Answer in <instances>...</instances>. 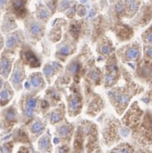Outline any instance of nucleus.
I'll return each mask as SVG.
<instances>
[{"label": "nucleus", "instance_id": "58836bf2", "mask_svg": "<svg viewBox=\"0 0 152 153\" xmlns=\"http://www.w3.org/2000/svg\"><path fill=\"white\" fill-rule=\"evenodd\" d=\"M77 13L80 16H83L86 14V9L83 7V5H79V7L77 9Z\"/></svg>", "mask_w": 152, "mask_h": 153}, {"label": "nucleus", "instance_id": "bb28decb", "mask_svg": "<svg viewBox=\"0 0 152 153\" xmlns=\"http://www.w3.org/2000/svg\"><path fill=\"white\" fill-rule=\"evenodd\" d=\"M14 91L12 90L11 86L9 83H5L4 85V88L0 91V106H5L7 105L10 100L13 98Z\"/></svg>", "mask_w": 152, "mask_h": 153}, {"label": "nucleus", "instance_id": "72a5a7b5", "mask_svg": "<svg viewBox=\"0 0 152 153\" xmlns=\"http://www.w3.org/2000/svg\"><path fill=\"white\" fill-rule=\"evenodd\" d=\"M61 35H62V28L59 25L53 27L50 32V38L52 42H59L61 40Z\"/></svg>", "mask_w": 152, "mask_h": 153}, {"label": "nucleus", "instance_id": "7ed1b4c3", "mask_svg": "<svg viewBox=\"0 0 152 153\" xmlns=\"http://www.w3.org/2000/svg\"><path fill=\"white\" fill-rule=\"evenodd\" d=\"M131 130L113 115H109L104 120L102 130V139L106 146H111L119 143L121 139L127 138Z\"/></svg>", "mask_w": 152, "mask_h": 153}, {"label": "nucleus", "instance_id": "f704fd0d", "mask_svg": "<svg viewBox=\"0 0 152 153\" xmlns=\"http://www.w3.org/2000/svg\"><path fill=\"white\" fill-rule=\"evenodd\" d=\"M142 41L144 44L152 45V25L147 28L141 35Z\"/></svg>", "mask_w": 152, "mask_h": 153}, {"label": "nucleus", "instance_id": "0eeeda50", "mask_svg": "<svg viewBox=\"0 0 152 153\" xmlns=\"http://www.w3.org/2000/svg\"><path fill=\"white\" fill-rule=\"evenodd\" d=\"M74 89L71 90V93L66 97L67 101V113L70 117H76L81 111L83 105V98L79 88L77 86H73Z\"/></svg>", "mask_w": 152, "mask_h": 153}, {"label": "nucleus", "instance_id": "1a4fd4ad", "mask_svg": "<svg viewBox=\"0 0 152 153\" xmlns=\"http://www.w3.org/2000/svg\"><path fill=\"white\" fill-rule=\"evenodd\" d=\"M76 44L74 43V39L70 36L69 33H66L63 41L57 47L56 51V57L65 61V59L70 55H72L76 52Z\"/></svg>", "mask_w": 152, "mask_h": 153}, {"label": "nucleus", "instance_id": "412c9836", "mask_svg": "<svg viewBox=\"0 0 152 153\" xmlns=\"http://www.w3.org/2000/svg\"><path fill=\"white\" fill-rule=\"evenodd\" d=\"M4 124L6 128H10L18 121V113L16 108L10 106L3 112Z\"/></svg>", "mask_w": 152, "mask_h": 153}, {"label": "nucleus", "instance_id": "6e6552de", "mask_svg": "<svg viewBox=\"0 0 152 153\" xmlns=\"http://www.w3.org/2000/svg\"><path fill=\"white\" fill-rule=\"evenodd\" d=\"M74 125L69 122L66 119H65L56 126L55 135L57 143H59L60 145H69L72 137L74 136Z\"/></svg>", "mask_w": 152, "mask_h": 153}, {"label": "nucleus", "instance_id": "7c9ffc66", "mask_svg": "<svg viewBox=\"0 0 152 153\" xmlns=\"http://www.w3.org/2000/svg\"><path fill=\"white\" fill-rule=\"evenodd\" d=\"M141 61L144 65L152 69V45L144 44L143 48V56Z\"/></svg>", "mask_w": 152, "mask_h": 153}, {"label": "nucleus", "instance_id": "dca6fc26", "mask_svg": "<svg viewBox=\"0 0 152 153\" xmlns=\"http://www.w3.org/2000/svg\"><path fill=\"white\" fill-rule=\"evenodd\" d=\"M96 51L98 55L102 59H108L113 53H114L115 48L113 45V42L108 37H102L97 43Z\"/></svg>", "mask_w": 152, "mask_h": 153}, {"label": "nucleus", "instance_id": "ea45409f", "mask_svg": "<svg viewBox=\"0 0 152 153\" xmlns=\"http://www.w3.org/2000/svg\"><path fill=\"white\" fill-rule=\"evenodd\" d=\"M34 152V149H29V148H28V147H24V146H22V147H21V148L19 149V152Z\"/></svg>", "mask_w": 152, "mask_h": 153}, {"label": "nucleus", "instance_id": "5701e85b", "mask_svg": "<svg viewBox=\"0 0 152 153\" xmlns=\"http://www.w3.org/2000/svg\"><path fill=\"white\" fill-rule=\"evenodd\" d=\"M142 0H124L125 9V17L131 19L133 18L138 12L141 7Z\"/></svg>", "mask_w": 152, "mask_h": 153}, {"label": "nucleus", "instance_id": "6ab92c4d", "mask_svg": "<svg viewBox=\"0 0 152 153\" xmlns=\"http://www.w3.org/2000/svg\"><path fill=\"white\" fill-rule=\"evenodd\" d=\"M63 71V66L58 61H52V62L47 63L44 68H43V74L46 77L47 83L50 84L52 82L53 77L55 76L56 74L60 73Z\"/></svg>", "mask_w": 152, "mask_h": 153}, {"label": "nucleus", "instance_id": "2f4dec72", "mask_svg": "<svg viewBox=\"0 0 152 153\" xmlns=\"http://www.w3.org/2000/svg\"><path fill=\"white\" fill-rule=\"evenodd\" d=\"M36 15H37L38 20H40L42 22H47L51 16V13H50L49 10L43 4H40L37 6Z\"/></svg>", "mask_w": 152, "mask_h": 153}, {"label": "nucleus", "instance_id": "b1692460", "mask_svg": "<svg viewBox=\"0 0 152 153\" xmlns=\"http://www.w3.org/2000/svg\"><path fill=\"white\" fill-rule=\"evenodd\" d=\"M86 76L88 78L87 83L93 85H97L101 84V81L102 79V72L98 69V67L92 65L91 68L87 69Z\"/></svg>", "mask_w": 152, "mask_h": 153}, {"label": "nucleus", "instance_id": "a878e982", "mask_svg": "<svg viewBox=\"0 0 152 153\" xmlns=\"http://www.w3.org/2000/svg\"><path fill=\"white\" fill-rule=\"evenodd\" d=\"M11 8L18 18H23L27 14L25 0H11Z\"/></svg>", "mask_w": 152, "mask_h": 153}, {"label": "nucleus", "instance_id": "79ce46f5", "mask_svg": "<svg viewBox=\"0 0 152 153\" xmlns=\"http://www.w3.org/2000/svg\"><path fill=\"white\" fill-rule=\"evenodd\" d=\"M3 45H4V42H3V38L0 36V50L3 48Z\"/></svg>", "mask_w": 152, "mask_h": 153}, {"label": "nucleus", "instance_id": "f257e3e1", "mask_svg": "<svg viewBox=\"0 0 152 153\" xmlns=\"http://www.w3.org/2000/svg\"><path fill=\"white\" fill-rule=\"evenodd\" d=\"M122 76L125 84L123 86L112 88L107 93L111 104L119 115H121L127 109L132 98L144 91V88L131 79L130 73L124 67H122Z\"/></svg>", "mask_w": 152, "mask_h": 153}, {"label": "nucleus", "instance_id": "20e7f679", "mask_svg": "<svg viewBox=\"0 0 152 153\" xmlns=\"http://www.w3.org/2000/svg\"><path fill=\"white\" fill-rule=\"evenodd\" d=\"M116 55L120 62L132 65L139 64L143 56V48L138 41L130 42L116 51Z\"/></svg>", "mask_w": 152, "mask_h": 153}, {"label": "nucleus", "instance_id": "4be33fe9", "mask_svg": "<svg viewBox=\"0 0 152 153\" xmlns=\"http://www.w3.org/2000/svg\"><path fill=\"white\" fill-rule=\"evenodd\" d=\"M46 126H47V121L40 118H36L29 125V132L31 133L33 139H35L36 138L40 137L43 132L46 130Z\"/></svg>", "mask_w": 152, "mask_h": 153}, {"label": "nucleus", "instance_id": "aec40b11", "mask_svg": "<svg viewBox=\"0 0 152 153\" xmlns=\"http://www.w3.org/2000/svg\"><path fill=\"white\" fill-rule=\"evenodd\" d=\"M65 105L63 102L59 103L58 106L50 113L49 114V121L52 125H56L59 122H61L65 119Z\"/></svg>", "mask_w": 152, "mask_h": 153}, {"label": "nucleus", "instance_id": "9d476101", "mask_svg": "<svg viewBox=\"0 0 152 153\" xmlns=\"http://www.w3.org/2000/svg\"><path fill=\"white\" fill-rule=\"evenodd\" d=\"M86 97H87V114L94 117L104 107V101L102 98L96 93H93L91 90H85Z\"/></svg>", "mask_w": 152, "mask_h": 153}, {"label": "nucleus", "instance_id": "cd10ccee", "mask_svg": "<svg viewBox=\"0 0 152 153\" xmlns=\"http://www.w3.org/2000/svg\"><path fill=\"white\" fill-rule=\"evenodd\" d=\"M38 149L42 152H51L53 151V146L51 142V136L47 133L42 135L38 141Z\"/></svg>", "mask_w": 152, "mask_h": 153}, {"label": "nucleus", "instance_id": "c03bdc74", "mask_svg": "<svg viewBox=\"0 0 152 153\" xmlns=\"http://www.w3.org/2000/svg\"><path fill=\"white\" fill-rule=\"evenodd\" d=\"M150 2H151V4H152V0H150Z\"/></svg>", "mask_w": 152, "mask_h": 153}, {"label": "nucleus", "instance_id": "f03ea898", "mask_svg": "<svg viewBox=\"0 0 152 153\" xmlns=\"http://www.w3.org/2000/svg\"><path fill=\"white\" fill-rule=\"evenodd\" d=\"M73 151L76 152H101L98 142V131L93 122L83 120L74 132Z\"/></svg>", "mask_w": 152, "mask_h": 153}, {"label": "nucleus", "instance_id": "9b49d317", "mask_svg": "<svg viewBox=\"0 0 152 153\" xmlns=\"http://www.w3.org/2000/svg\"><path fill=\"white\" fill-rule=\"evenodd\" d=\"M152 19V4H145L140 7L138 12L131 22V25L136 28H144Z\"/></svg>", "mask_w": 152, "mask_h": 153}, {"label": "nucleus", "instance_id": "473e14b6", "mask_svg": "<svg viewBox=\"0 0 152 153\" xmlns=\"http://www.w3.org/2000/svg\"><path fill=\"white\" fill-rule=\"evenodd\" d=\"M16 28V23L15 22L14 18H12L10 16H4L3 26H2V30L4 32H9V31L15 29Z\"/></svg>", "mask_w": 152, "mask_h": 153}, {"label": "nucleus", "instance_id": "423d86ee", "mask_svg": "<svg viewBox=\"0 0 152 153\" xmlns=\"http://www.w3.org/2000/svg\"><path fill=\"white\" fill-rule=\"evenodd\" d=\"M145 111L140 108L138 102H133L121 119L122 123L127 126L131 132H135L142 123Z\"/></svg>", "mask_w": 152, "mask_h": 153}, {"label": "nucleus", "instance_id": "4c0bfd02", "mask_svg": "<svg viewBox=\"0 0 152 153\" xmlns=\"http://www.w3.org/2000/svg\"><path fill=\"white\" fill-rule=\"evenodd\" d=\"M13 149V143L9 142L5 143L0 147V152H11Z\"/></svg>", "mask_w": 152, "mask_h": 153}, {"label": "nucleus", "instance_id": "c85d7f7f", "mask_svg": "<svg viewBox=\"0 0 152 153\" xmlns=\"http://www.w3.org/2000/svg\"><path fill=\"white\" fill-rule=\"evenodd\" d=\"M147 152L145 149H139V148H136L135 146H133L129 143H120L117 146H115L113 149H112L110 152Z\"/></svg>", "mask_w": 152, "mask_h": 153}, {"label": "nucleus", "instance_id": "c756f323", "mask_svg": "<svg viewBox=\"0 0 152 153\" xmlns=\"http://www.w3.org/2000/svg\"><path fill=\"white\" fill-rule=\"evenodd\" d=\"M133 33H134V31H133L132 27L127 26V25L119 26L117 28V31H116L117 37L120 42H125V41L130 40L133 36Z\"/></svg>", "mask_w": 152, "mask_h": 153}, {"label": "nucleus", "instance_id": "f3484780", "mask_svg": "<svg viewBox=\"0 0 152 153\" xmlns=\"http://www.w3.org/2000/svg\"><path fill=\"white\" fill-rule=\"evenodd\" d=\"M42 22H41L40 20L37 21L34 18H30L27 22L26 25L28 28V33L31 35L32 38L39 40L43 35V34H44V26Z\"/></svg>", "mask_w": 152, "mask_h": 153}, {"label": "nucleus", "instance_id": "37998d69", "mask_svg": "<svg viewBox=\"0 0 152 153\" xmlns=\"http://www.w3.org/2000/svg\"><path fill=\"white\" fill-rule=\"evenodd\" d=\"M109 2L110 3H114V2H116V0H109Z\"/></svg>", "mask_w": 152, "mask_h": 153}, {"label": "nucleus", "instance_id": "e433bc0d", "mask_svg": "<svg viewBox=\"0 0 152 153\" xmlns=\"http://www.w3.org/2000/svg\"><path fill=\"white\" fill-rule=\"evenodd\" d=\"M141 101L146 105L152 107V80L150 83V89L141 98Z\"/></svg>", "mask_w": 152, "mask_h": 153}, {"label": "nucleus", "instance_id": "39448f33", "mask_svg": "<svg viewBox=\"0 0 152 153\" xmlns=\"http://www.w3.org/2000/svg\"><path fill=\"white\" fill-rule=\"evenodd\" d=\"M122 76V66L118 64V57L115 53H113L107 59L102 78L104 87L110 89L117 83Z\"/></svg>", "mask_w": 152, "mask_h": 153}, {"label": "nucleus", "instance_id": "2eb2a0df", "mask_svg": "<svg viewBox=\"0 0 152 153\" xmlns=\"http://www.w3.org/2000/svg\"><path fill=\"white\" fill-rule=\"evenodd\" d=\"M21 60L23 64L30 68H38L41 66V60L35 52L28 47H25L21 51Z\"/></svg>", "mask_w": 152, "mask_h": 153}, {"label": "nucleus", "instance_id": "c9c22d12", "mask_svg": "<svg viewBox=\"0 0 152 153\" xmlns=\"http://www.w3.org/2000/svg\"><path fill=\"white\" fill-rule=\"evenodd\" d=\"M15 141L16 142H22L25 143L28 139V136L27 132L24 129H16L15 132Z\"/></svg>", "mask_w": 152, "mask_h": 153}, {"label": "nucleus", "instance_id": "393cba45", "mask_svg": "<svg viewBox=\"0 0 152 153\" xmlns=\"http://www.w3.org/2000/svg\"><path fill=\"white\" fill-rule=\"evenodd\" d=\"M13 59L8 56H3L0 59V76L7 78L12 68Z\"/></svg>", "mask_w": 152, "mask_h": 153}, {"label": "nucleus", "instance_id": "f8f14e48", "mask_svg": "<svg viewBox=\"0 0 152 153\" xmlns=\"http://www.w3.org/2000/svg\"><path fill=\"white\" fill-rule=\"evenodd\" d=\"M25 78V70L23 66V63L22 60H17L14 65L11 76L10 78V82L14 87L16 91L22 90V82Z\"/></svg>", "mask_w": 152, "mask_h": 153}, {"label": "nucleus", "instance_id": "4468645a", "mask_svg": "<svg viewBox=\"0 0 152 153\" xmlns=\"http://www.w3.org/2000/svg\"><path fill=\"white\" fill-rule=\"evenodd\" d=\"M38 106V99L33 95H28L23 101V104L22 106V110L24 118L27 120L34 118L35 111Z\"/></svg>", "mask_w": 152, "mask_h": 153}, {"label": "nucleus", "instance_id": "a211bd4d", "mask_svg": "<svg viewBox=\"0 0 152 153\" xmlns=\"http://www.w3.org/2000/svg\"><path fill=\"white\" fill-rule=\"evenodd\" d=\"M22 41H23V35L22 34V31L17 30L13 33H10L6 37L5 48L7 51H13L18 47H20Z\"/></svg>", "mask_w": 152, "mask_h": 153}, {"label": "nucleus", "instance_id": "ddd939ff", "mask_svg": "<svg viewBox=\"0 0 152 153\" xmlns=\"http://www.w3.org/2000/svg\"><path fill=\"white\" fill-rule=\"evenodd\" d=\"M46 87V82L41 72H35L30 74L28 81L25 82V88L32 93L36 94Z\"/></svg>", "mask_w": 152, "mask_h": 153}, {"label": "nucleus", "instance_id": "a19ab883", "mask_svg": "<svg viewBox=\"0 0 152 153\" xmlns=\"http://www.w3.org/2000/svg\"><path fill=\"white\" fill-rule=\"evenodd\" d=\"M9 0H0V8L4 9L7 6Z\"/></svg>", "mask_w": 152, "mask_h": 153}]
</instances>
